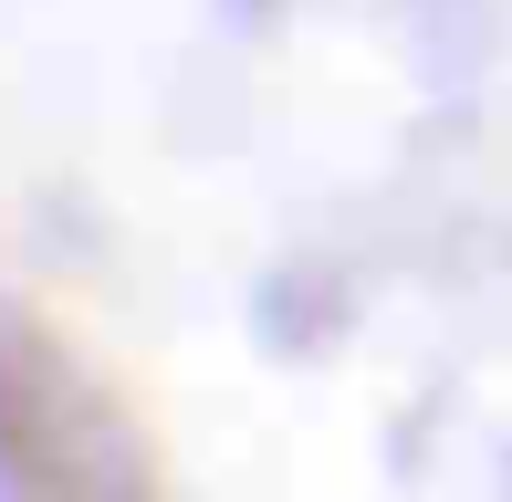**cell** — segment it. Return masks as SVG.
Segmentation results:
<instances>
[]
</instances>
